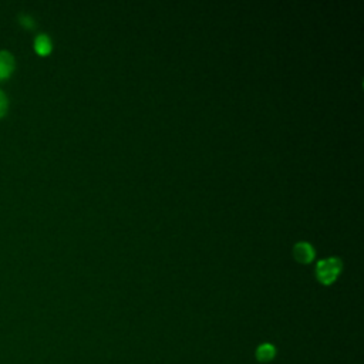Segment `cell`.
Masks as SVG:
<instances>
[{
  "instance_id": "6da1fadb",
  "label": "cell",
  "mask_w": 364,
  "mask_h": 364,
  "mask_svg": "<svg viewBox=\"0 0 364 364\" xmlns=\"http://www.w3.org/2000/svg\"><path fill=\"white\" fill-rule=\"evenodd\" d=\"M341 269H343L341 259L334 257V256L333 257H326V259H321V260L317 262V264H316V277L321 284L328 286V284L336 282V279L341 273Z\"/></svg>"
},
{
  "instance_id": "7a4b0ae2",
  "label": "cell",
  "mask_w": 364,
  "mask_h": 364,
  "mask_svg": "<svg viewBox=\"0 0 364 364\" xmlns=\"http://www.w3.org/2000/svg\"><path fill=\"white\" fill-rule=\"evenodd\" d=\"M293 256L300 263H310L314 259L316 252L309 242H299L293 246Z\"/></svg>"
},
{
  "instance_id": "3957f363",
  "label": "cell",
  "mask_w": 364,
  "mask_h": 364,
  "mask_svg": "<svg viewBox=\"0 0 364 364\" xmlns=\"http://www.w3.org/2000/svg\"><path fill=\"white\" fill-rule=\"evenodd\" d=\"M16 67V61L14 57L10 51L6 50H0V81L7 80Z\"/></svg>"
},
{
  "instance_id": "277c9868",
  "label": "cell",
  "mask_w": 364,
  "mask_h": 364,
  "mask_svg": "<svg viewBox=\"0 0 364 364\" xmlns=\"http://www.w3.org/2000/svg\"><path fill=\"white\" fill-rule=\"evenodd\" d=\"M255 357L259 363H269L276 357V347L272 343H262L257 346Z\"/></svg>"
},
{
  "instance_id": "5b68a950",
  "label": "cell",
  "mask_w": 364,
  "mask_h": 364,
  "mask_svg": "<svg viewBox=\"0 0 364 364\" xmlns=\"http://www.w3.org/2000/svg\"><path fill=\"white\" fill-rule=\"evenodd\" d=\"M34 50L38 55H48L53 50V43H51V38L41 33L38 34L36 38H34Z\"/></svg>"
},
{
  "instance_id": "8992f818",
  "label": "cell",
  "mask_w": 364,
  "mask_h": 364,
  "mask_svg": "<svg viewBox=\"0 0 364 364\" xmlns=\"http://www.w3.org/2000/svg\"><path fill=\"white\" fill-rule=\"evenodd\" d=\"M9 109V98L7 95L0 90V118H3L7 114Z\"/></svg>"
},
{
  "instance_id": "52a82bcc",
  "label": "cell",
  "mask_w": 364,
  "mask_h": 364,
  "mask_svg": "<svg viewBox=\"0 0 364 364\" xmlns=\"http://www.w3.org/2000/svg\"><path fill=\"white\" fill-rule=\"evenodd\" d=\"M18 21H20V24H21L23 27H26V28H33V27H34V20H33L28 14H21V16L18 17Z\"/></svg>"
}]
</instances>
